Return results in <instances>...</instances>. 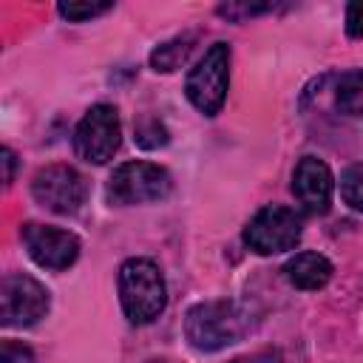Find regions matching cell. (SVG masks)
<instances>
[{
  "label": "cell",
  "mask_w": 363,
  "mask_h": 363,
  "mask_svg": "<svg viewBox=\"0 0 363 363\" xmlns=\"http://www.w3.org/2000/svg\"><path fill=\"white\" fill-rule=\"evenodd\" d=\"M340 196H343V201L352 210L363 213V164H352V167L343 170V176H340Z\"/></svg>",
  "instance_id": "5bb4252c"
},
{
  "label": "cell",
  "mask_w": 363,
  "mask_h": 363,
  "mask_svg": "<svg viewBox=\"0 0 363 363\" xmlns=\"http://www.w3.org/2000/svg\"><path fill=\"white\" fill-rule=\"evenodd\" d=\"M0 363H34V354L28 346L17 340H3L0 346Z\"/></svg>",
  "instance_id": "e0dca14e"
},
{
  "label": "cell",
  "mask_w": 363,
  "mask_h": 363,
  "mask_svg": "<svg viewBox=\"0 0 363 363\" xmlns=\"http://www.w3.org/2000/svg\"><path fill=\"white\" fill-rule=\"evenodd\" d=\"M301 216L284 204L261 207L244 227V244L258 255H275L292 250L301 241Z\"/></svg>",
  "instance_id": "5b68a950"
},
{
  "label": "cell",
  "mask_w": 363,
  "mask_h": 363,
  "mask_svg": "<svg viewBox=\"0 0 363 363\" xmlns=\"http://www.w3.org/2000/svg\"><path fill=\"white\" fill-rule=\"evenodd\" d=\"M335 105H337V111L346 113V116H363V68L346 74V77L337 82Z\"/></svg>",
  "instance_id": "4fadbf2b"
},
{
  "label": "cell",
  "mask_w": 363,
  "mask_h": 363,
  "mask_svg": "<svg viewBox=\"0 0 363 363\" xmlns=\"http://www.w3.org/2000/svg\"><path fill=\"white\" fill-rule=\"evenodd\" d=\"M193 51V34H182V37H173L167 43H162L153 54H150V65L153 71H176L187 54Z\"/></svg>",
  "instance_id": "7c38bea8"
},
{
  "label": "cell",
  "mask_w": 363,
  "mask_h": 363,
  "mask_svg": "<svg viewBox=\"0 0 363 363\" xmlns=\"http://www.w3.org/2000/svg\"><path fill=\"white\" fill-rule=\"evenodd\" d=\"M233 363H286L278 352H255V354H247V357H238Z\"/></svg>",
  "instance_id": "d6986e66"
},
{
  "label": "cell",
  "mask_w": 363,
  "mask_h": 363,
  "mask_svg": "<svg viewBox=\"0 0 363 363\" xmlns=\"http://www.w3.org/2000/svg\"><path fill=\"white\" fill-rule=\"evenodd\" d=\"M3 164H6V184H11V179H14V164H17V159H14V150L11 147H3Z\"/></svg>",
  "instance_id": "ffe728a7"
},
{
  "label": "cell",
  "mask_w": 363,
  "mask_h": 363,
  "mask_svg": "<svg viewBox=\"0 0 363 363\" xmlns=\"http://www.w3.org/2000/svg\"><path fill=\"white\" fill-rule=\"evenodd\" d=\"M122 142V128H119V113L113 105H94L77 125L74 130V150L79 159L105 164L113 159Z\"/></svg>",
  "instance_id": "52a82bcc"
},
{
  "label": "cell",
  "mask_w": 363,
  "mask_h": 363,
  "mask_svg": "<svg viewBox=\"0 0 363 363\" xmlns=\"http://www.w3.org/2000/svg\"><path fill=\"white\" fill-rule=\"evenodd\" d=\"M252 329V315L238 301H201L187 309L184 335L199 352H218Z\"/></svg>",
  "instance_id": "6da1fadb"
},
{
  "label": "cell",
  "mask_w": 363,
  "mask_h": 363,
  "mask_svg": "<svg viewBox=\"0 0 363 363\" xmlns=\"http://www.w3.org/2000/svg\"><path fill=\"white\" fill-rule=\"evenodd\" d=\"M57 9H60V14H62L65 20L82 23V20H91V17H99V14L111 11L113 3H60Z\"/></svg>",
  "instance_id": "9a60e30c"
},
{
  "label": "cell",
  "mask_w": 363,
  "mask_h": 363,
  "mask_svg": "<svg viewBox=\"0 0 363 363\" xmlns=\"http://www.w3.org/2000/svg\"><path fill=\"white\" fill-rule=\"evenodd\" d=\"M119 301L130 323H150L167 306L162 269L150 258H128L119 267Z\"/></svg>",
  "instance_id": "7a4b0ae2"
},
{
  "label": "cell",
  "mask_w": 363,
  "mask_h": 363,
  "mask_svg": "<svg viewBox=\"0 0 363 363\" xmlns=\"http://www.w3.org/2000/svg\"><path fill=\"white\" fill-rule=\"evenodd\" d=\"M20 238L31 255V261L43 269H68L79 255V238L68 230L28 221L20 230Z\"/></svg>",
  "instance_id": "9c48e42d"
},
{
  "label": "cell",
  "mask_w": 363,
  "mask_h": 363,
  "mask_svg": "<svg viewBox=\"0 0 363 363\" xmlns=\"http://www.w3.org/2000/svg\"><path fill=\"white\" fill-rule=\"evenodd\" d=\"M332 190H335V179L326 162H320L318 156H303L295 164L292 196L306 213H326L332 201Z\"/></svg>",
  "instance_id": "30bf717a"
},
{
  "label": "cell",
  "mask_w": 363,
  "mask_h": 363,
  "mask_svg": "<svg viewBox=\"0 0 363 363\" xmlns=\"http://www.w3.org/2000/svg\"><path fill=\"white\" fill-rule=\"evenodd\" d=\"M346 34L349 37H363V0H354L346 9Z\"/></svg>",
  "instance_id": "ac0fdd59"
},
{
  "label": "cell",
  "mask_w": 363,
  "mask_h": 363,
  "mask_svg": "<svg viewBox=\"0 0 363 363\" xmlns=\"http://www.w3.org/2000/svg\"><path fill=\"white\" fill-rule=\"evenodd\" d=\"M31 196L37 204H43L51 213L71 216L77 213L88 199V182L85 176L71 164H48L40 167L31 179Z\"/></svg>",
  "instance_id": "8992f818"
},
{
  "label": "cell",
  "mask_w": 363,
  "mask_h": 363,
  "mask_svg": "<svg viewBox=\"0 0 363 363\" xmlns=\"http://www.w3.org/2000/svg\"><path fill=\"white\" fill-rule=\"evenodd\" d=\"M51 306L48 289L26 275V272H9L0 284V318L6 326H31L40 318H45Z\"/></svg>",
  "instance_id": "ba28073f"
},
{
  "label": "cell",
  "mask_w": 363,
  "mask_h": 363,
  "mask_svg": "<svg viewBox=\"0 0 363 363\" xmlns=\"http://www.w3.org/2000/svg\"><path fill=\"white\" fill-rule=\"evenodd\" d=\"M227 85H230V45L227 43H213L204 57L196 62V68L187 74L184 94L201 111L204 116H216L227 99Z\"/></svg>",
  "instance_id": "3957f363"
},
{
  "label": "cell",
  "mask_w": 363,
  "mask_h": 363,
  "mask_svg": "<svg viewBox=\"0 0 363 363\" xmlns=\"http://www.w3.org/2000/svg\"><path fill=\"white\" fill-rule=\"evenodd\" d=\"M136 142H139L142 147H159V145L167 142V130H164L156 119H147V122H142V125L136 128Z\"/></svg>",
  "instance_id": "2e32d148"
},
{
  "label": "cell",
  "mask_w": 363,
  "mask_h": 363,
  "mask_svg": "<svg viewBox=\"0 0 363 363\" xmlns=\"http://www.w3.org/2000/svg\"><path fill=\"white\" fill-rule=\"evenodd\" d=\"M170 187L173 182L164 167L153 162H125L111 173L105 196L116 207H130V204L162 201L170 193Z\"/></svg>",
  "instance_id": "277c9868"
},
{
  "label": "cell",
  "mask_w": 363,
  "mask_h": 363,
  "mask_svg": "<svg viewBox=\"0 0 363 363\" xmlns=\"http://www.w3.org/2000/svg\"><path fill=\"white\" fill-rule=\"evenodd\" d=\"M284 275L298 289H320L332 278V264L320 252H298L284 264Z\"/></svg>",
  "instance_id": "8fae6325"
}]
</instances>
